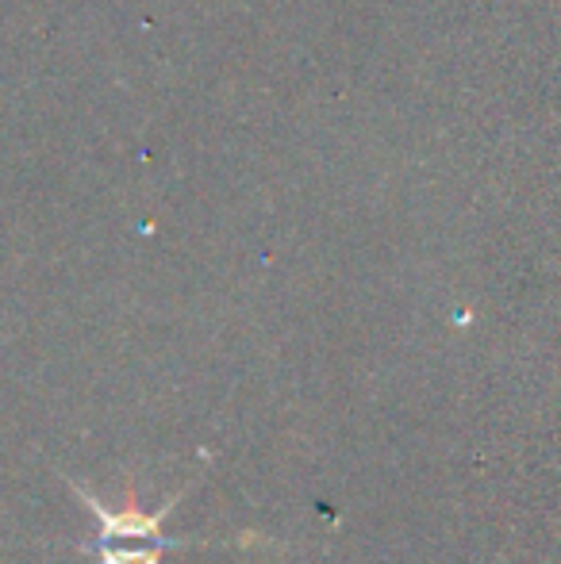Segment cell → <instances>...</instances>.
<instances>
[{"instance_id": "obj_2", "label": "cell", "mask_w": 561, "mask_h": 564, "mask_svg": "<svg viewBox=\"0 0 561 564\" xmlns=\"http://www.w3.org/2000/svg\"><path fill=\"white\" fill-rule=\"evenodd\" d=\"M162 545H147L142 542L139 550H128L123 542H105V553H100V564H162L158 561Z\"/></svg>"}, {"instance_id": "obj_1", "label": "cell", "mask_w": 561, "mask_h": 564, "mask_svg": "<svg viewBox=\"0 0 561 564\" xmlns=\"http://www.w3.org/2000/svg\"><path fill=\"white\" fill-rule=\"evenodd\" d=\"M74 484V491L82 496V503L93 511V519L100 522V545L105 542H147V545H162V550H193V545H224V542H208V538H201V542H188V538H165L162 534V522L170 519V511L181 503V491L177 496L165 499L158 511H142L139 499H136V488L123 496L120 507H108L100 503L97 496H93L89 488H85L82 480H69Z\"/></svg>"}]
</instances>
